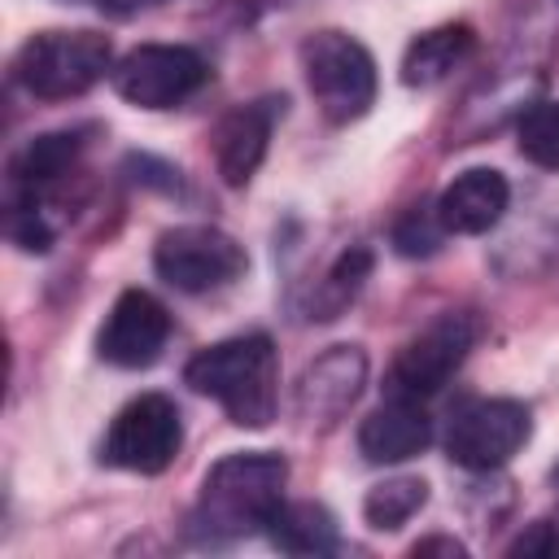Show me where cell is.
I'll return each instance as SVG.
<instances>
[{
  "label": "cell",
  "instance_id": "obj_14",
  "mask_svg": "<svg viewBox=\"0 0 559 559\" xmlns=\"http://www.w3.org/2000/svg\"><path fill=\"white\" fill-rule=\"evenodd\" d=\"M507 201H511L507 179L489 166H472V170L454 175V183L437 197V214L450 236H480L502 218Z\"/></svg>",
  "mask_w": 559,
  "mask_h": 559
},
{
  "label": "cell",
  "instance_id": "obj_10",
  "mask_svg": "<svg viewBox=\"0 0 559 559\" xmlns=\"http://www.w3.org/2000/svg\"><path fill=\"white\" fill-rule=\"evenodd\" d=\"M166 336H170L166 306L144 288H127V293H118V301L109 306V314L96 332V354L109 367L140 371V367H153L162 358Z\"/></svg>",
  "mask_w": 559,
  "mask_h": 559
},
{
  "label": "cell",
  "instance_id": "obj_17",
  "mask_svg": "<svg viewBox=\"0 0 559 559\" xmlns=\"http://www.w3.org/2000/svg\"><path fill=\"white\" fill-rule=\"evenodd\" d=\"M266 537L288 555H328L336 550V515L319 502H284L271 515Z\"/></svg>",
  "mask_w": 559,
  "mask_h": 559
},
{
  "label": "cell",
  "instance_id": "obj_8",
  "mask_svg": "<svg viewBox=\"0 0 559 559\" xmlns=\"http://www.w3.org/2000/svg\"><path fill=\"white\" fill-rule=\"evenodd\" d=\"M533 432V415L515 397H476L454 411L450 432H445V454L450 463L467 472H493L507 459L524 450Z\"/></svg>",
  "mask_w": 559,
  "mask_h": 559
},
{
  "label": "cell",
  "instance_id": "obj_23",
  "mask_svg": "<svg viewBox=\"0 0 559 559\" xmlns=\"http://www.w3.org/2000/svg\"><path fill=\"white\" fill-rule=\"evenodd\" d=\"M411 555H463V542H454V537H424V542H415L411 546Z\"/></svg>",
  "mask_w": 559,
  "mask_h": 559
},
{
  "label": "cell",
  "instance_id": "obj_20",
  "mask_svg": "<svg viewBox=\"0 0 559 559\" xmlns=\"http://www.w3.org/2000/svg\"><path fill=\"white\" fill-rule=\"evenodd\" d=\"M367 271H371V253H367V249L341 253L336 266H332L328 280H323V288H319V301H314L319 314H314V319H336V310H341L345 301H354V293L362 288Z\"/></svg>",
  "mask_w": 559,
  "mask_h": 559
},
{
  "label": "cell",
  "instance_id": "obj_11",
  "mask_svg": "<svg viewBox=\"0 0 559 559\" xmlns=\"http://www.w3.org/2000/svg\"><path fill=\"white\" fill-rule=\"evenodd\" d=\"M367 380V358L358 345H336L314 358L297 384V415L306 424H336Z\"/></svg>",
  "mask_w": 559,
  "mask_h": 559
},
{
  "label": "cell",
  "instance_id": "obj_19",
  "mask_svg": "<svg viewBox=\"0 0 559 559\" xmlns=\"http://www.w3.org/2000/svg\"><path fill=\"white\" fill-rule=\"evenodd\" d=\"M515 144L533 166L559 170V100H542L524 109V118L515 122Z\"/></svg>",
  "mask_w": 559,
  "mask_h": 559
},
{
  "label": "cell",
  "instance_id": "obj_22",
  "mask_svg": "<svg viewBox=\"0 0 559 559\" xmlns=\"http://www.w3.org/2000/svg\"><path fill=\"white\" fill-rule=\"evenodd\" d=\"M511 555H559V524H550V520L528 524V528L511 542Z\"/></svg>",
  "mask_w": 559,
  "mask_h": 559
},
{
  "label": "cell",
  "instance_id": "obj_2",
  "mask_svg": "<svg viewBox=\"0 0 559 559\" xmlns=\"http://www.w3.org/2000/svg\"><path fill=\"white\" fill-rule=\"evenodd\" d=\"M288 463L271 450H240L218 459L197 498V524L210 537H245L271 524V515L284 507Z\"/></svg>",
  "mask_w": 559,
  "mask_h": 559
},
{
  "label": "cell",
  "instance_id": "obj_5",
  "mask_svg": "<svg viewBox=\"0 0 559 559\" xmlns=\"http://www.w3.org/2000/svg\"><path fill=\"white\" fill-rule=\"evenodd\" d=\"M179 445H183V424H179L175 402L162 393H140L114 415L100 441V463L135 472V476H157L175 463Z\"/></svg>",
  "mask_w": 559,
  "mask_h": 559
},
{
  "label": "cell",
  "instance_id": "obj_9",
  "mask_svg": "<svg viewBox=\"0 0 559 559\" xmlns=\"http://www.w3.org/2000/svg\"><path fill=\"white\" fill-rule=\"evenodd\" d=\"M210 66L183 44H140L114 66V92L135 109H175L201 92Z\"/></svg>",
  "mask_w": 559,
  "mask_h": 559
},
{
  "label": "cell",
  "instance_id": "obj_12",
  "mask_svg": "<svg viewBox=\"0 0 559 559\" xmlns=\"http://www.w3.org/2000/svg\"><path fill=\"white\" fill-rule=\"evenodd\" d=\"M280 105H284V100H275V96L253 100V105H236V109L214 127V166H218L223 183L245 188V183L253 179V170H258L262 157H266V144H271V131H275Z\"/></svg>",
  "mask_w": 559,
  "mask_h": 559
},
{
  "label": "cell",
  "instance_id": "obj_15",
  "mask_svg": "<svg viewBox=\"0 0 559 559\" xmlns=\"http://www.w3.org/2000/svg\"><path fill=\"white\" fill-rule=\"evenodd\" d=\"M476 48V31L467 22H445L432 26L424 35L411 39L406 57H402V83L406 87H432L441 83L459 61H467Z\"/></svg>",
  "mask_w": 559,
  "mask_h": 559
},
{
  "label": "cell",
  "instance_id": "obj_16",
  "mask_svg": "<svg viewBox=\"0 0 559 559\" xmlns=\"http://www.w3.org/2000/svg\"><path fill=\"white\" fill-rule=\"evenodd\" d=\"M87 131H48L35 135L17 157H13V183L22 197H44L61 175H70V166L83 153Z\"/></svg>",
  "mask_w": 559,
  "mask_h": 559
},
{
  "label": "cell",
  "instance_id": "obj_1",
  "mask_svg": "<svg viewBox=\"0 0 559 559\" xmlns=\"http://www.w3.org/2000/svg\"><path fill=\"white\" fill-rule=\"evenodd\" d=\"M183 380L201 397H214L236 428H266L275 419L280 358H275V341L262 332L231 336L201 349L183 367Z\"/></svg>",
  "mask_w": 559,
  "mask_h": 559
},
{
  "label": "cell",
  "instance_id": "obj_6",
  "mask_svg": "<svg viewBox=\"0 0 559 559\" xmlns=\"http://www.w3.org/2000/svg\"><path fill=\"white\" fill-rule=\"evenodd\" d=\"M476 345V319L463 314V310H450L441 319H432L419 336H411L389 376H384V389L389 397H411V402H424L432 393H441L450 384V376L463 367L467 349Z\"/></svg>",
  "mask_w": 559,
  "mask_h": 559
},
{
  "label": "cell",
  "instance_id": "obj_3",
  "mask_svg": "<svg viewBox=\"0 0 559 559\" xmlns=\"http://www.w3.org/2000/svg\"><path fill=\"white\" fill-rule=\"evenodd\" d=\"M114 70V48L96 31H39L13 57V79L39 100L92 92Z\"/></svg>",
  "mask_w": 559,
  "mask_h": 559
},
{
  "label": "cell",
  "instance_id": "obj_4",
  "mask_svg": "<svg viewBox=\"0 0 559 559\" xmlns=\"http://www.w3.org/2000/svg\"><path fill=\"white\" fill-rule=\"evenodd\" d=\"M301 70L328 122H354L376 105V61L345 31H314L301 44Z\"/></svg>",
  "mask_w": 559,
  "mask_h": 559
},
{
  "label": "cell",
  "instance_id": "obj_21",
  "mask_svg": "<svg viewBox=\"0 0 559 559\" xmlns=\"http://www.w3.org/2000/svg\"><path fill=\"white\" fill-rule=\"evenodd\" d=\"M445 236H450V231H445L437 205H432V210H428V205H415V210H406V214L393 223V249H397L402 258H428V253L441 249Z\"/></svg>",
  "mask_w": 559,
  "mask_h": 559
},
{
  "label": "cell",
  "instance_id": "obj_24",
  "mask_svg": "<svg viewBox=\"0 0 559 559\" xmlns=\"http://www.w3.org/2000/svg\"><path fill=\"white\" fill-rule=\"evenodd\" d=\"M105 13H114V17H127V13H140V9H148V4H162V0H96Z\"/></svg>",
  "mask_w": 559,
  "mask_h": 559
},
{
  "label": "cell",
  "instance_id": "obj_7",
  "mask_svg": "<svg viewBox=\"0 0 559 559\" xmlns=\"http://www.w3.org/2000/svg\"><path fill=\"white\" fill-rule=\"evenodd\" d=\"M153 266L179 293H214V288L236 284L245 275L249 258L227 231L188 223V227H170L157 236Z\"/></svg>",
  "mask_w": 559,
  "mask_h": 559
},
{
  "label": "cell",
  "instance_id": "obj_13",
  "mask_svg": "<svg viewBox=\"0 0 559 559\" xmlns=\"http://www.w3.org/2000/svg\"><path fill=\"white\" fill-rule=\"evenodd\" d=\"M428 441H432V419L424 415V402L411 397H389L358 428V450L367 463H406Z\"/></svg>",
  "mask_w": 559,
  "mask_h": 559
},
{
  "label": "cell",
  "instance_id": "obj_18",
  "mask_svg": "<svg viewBox=\"0 0 559 559\" xmlns=\"http://www.w3.org/2000/svg\"><path fill=\"white\" fill-rule=\"evenodd\" d=\"M428 502V485L419 476H393V480H380L367 489L362 498V515L376 533H393L402 528L411 515H419V507Z\"/></svg>",
  "mask_w": 559,
  "mask_h": 559
}]
</instances>
